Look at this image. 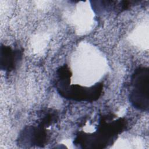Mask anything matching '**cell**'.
<instances>
[{
  "label": "cell",
  "mask_w": 149,
  "mask_h": 149,
  "mask_svg": "<svg viewBox=\"0 0 149 149\" xmlns=\"http://www.w3.org/2000/svg\"><path fill=\"white\" fill-rule=\"evenodd\" d=\"M58 119L57 113L52 109L42 112V116L38 121V124L44 127H48L49 125L56 122Z\"/></svg>",
  "instance_id": "cell-7"
},
{
  "label": "cell",
  "mask_w": 149,
  "mask_h": 149,
  "mask_svg": "<svg viewBox=\"0 0 149 149\" xmlns=\"http://www.w3.org/2000/svg\"><path fill=\"white\" fill-rule=\"evenodd\" d=\"M56 74L55 86L59 93L66 89L70 84L72 73L68 65H64L57 69Z\"/></svg>",
  "instance_id": "cell-6"
},
{
  "label": "cell",
  "mask_w": 149,
  "mask_h": 149,
  "mask_svg": "<svg viewBox=\"0 0 149 149\" xmlns=\"http://www.w3.org/2000/svg\"><path fill=\"white\" fill-rule=\"evenodd\" d=\"M48 140L45 127L38 125L37 126H29L23 129L17 138V144L23 147H44Z\"/></svg>",
  "instance_id": "cell-4"
},
{
  "label": "cell",
  "mask_w": 149,
  "mask_h": 149,
  "mask_svg": "<svg viewBox=\"0 0 149 149\" xmlns=\"http://www.w3.org/2000/svg\"><path fill=\"white\" fill-rule=\"evenodd\" d=\"M132 90L129 101L137 109L148 112L149 109V69L140 66L131 77Z\"/></svg>",
  "instance_id": "cell-2"
},
{
  "label": "cell",
  "mask_w": 149,
  "mask_h": 149,
  "mask_svg": "<svg viewBox=\"0 0 149 149\" xmlns=\"http://www.w3.org/2000/svg\"><path fill=\"white\" fill-rule=\"evenodd\" d=\"M22 56V49H12L10 46L1 44L0 49L1 70L7 72L13 70L21 61Z\"/></svg>",
  "instance_id": "cell-5"
},
{
  "label": "cell",
  "mask_w": 149,
  "mask_h": 149,
  "mask_svg": "<svg viewBox=\"0 0 149 149\" xmlns=\"http://www.w3.org/2000/svg\"><path fill=\"white\" fill-rule=\"evenodd\" d=\"M102 90L103 84L101 83H97L89 87L79 84H70L59 94L62 97L68 100L92 102L100 98Z\"/></svg>",
  "instance_id": "cell-3"
},
{
  "label": "cell",
  "mask_w": 149,
  "mask_h": 149,
  "mask_svg": "<svg viewBox=\"0 0 149 149\" xmlns=\"http://www.w3.org/2000/svg\"><path fill=\"white\" fill-rule=\"evenodd\" d=\"M111 115L102 116L96 132L91 134L80 132L75 138L74 143L82 148H103L112 144L118 134L126 126L124 118L113 120Z\"/></svg>",
  "instance_id": "cell-1"
}]
</instances>
